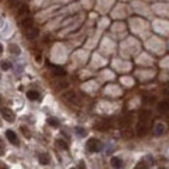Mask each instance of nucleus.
<instances>
[{
    "mask_svg": "<svg viewBox=\"0 0 169 169\" xmlns=\"http://www.w3.org/2000/svg\"><path fill=\"white\" fill-rule=\"evenodd\" d=\"M86 148H87L89 152L95 154V152H99V151L102 150V144H100V141L96 140V138H90V140L86 143Z\"/></svg>",
    "mask_w": 169,
    "mask_h": 169,
    "instance_id": "obj_1",
    "label": "nucleus"
},
{
    "mask_svg": "<svg viewBox=\"0 0 169 169\" xmlns=\"http://www.w3.org/2000/svg\"><path fill=\"white\" fill-rule=\"evenodd\" d=\"M111 125H113V121H111V118H100L97 123H95V127L100 131H107L111 128Z\"/></svg>",
    "mask_w": 169,
    "mask_h": 169,
    "instance_id": "obj_2",
    "label": "nucleus"
},
{
    "mask_svg": "<svg viewBox=\"0 0 169 169\" xmlns=\"http://www.w3.org/2000/svg\"><path fill=\"white\" fill-rule=\"evenodd\" d=\"M64 99H65L69 104H72V106H80V99H79V96L75 92H72V90L66 92L65 95H64Z\"/></svg>",
    "mask_w": 169,
    "mask_h": 169,
    "instance_id": "obj_3",
    "label": "nucleus"
},
{
    "mask_svg": "<svg viewBox=\"0 0 169 169\" xmlns=\"http://www.w3.org/2000/svg\"><path fill=\"white\" fill-rule=\"evenodd\" d=\"M137 134L140 137H144L148 134V130H150V124L147 123H141V121H138V124H137Z\"/></svg>",
    "mask_w": 169,
    "mask_h": 169,
    "instance_id": "obj_4",
    "label": "nucleus"
},
{
    "mask_svg": "<svg viewBox=\"0 0 169 169\" xmlns=\"http://www.w3.org/2000/svg\"><path fill=\"white\" fill-rule=\"evenodd\" d=\"M158 110L159 113H162V114H169V100H162V102H159L158 103Z\"/></svg>",
    "mask_w": 169,
    "mask_h": 169,
    "instance_id": "obj_5",
    "label": "nucleus"
},
{
    "mask_svg": "<svg viewBox=\"0 0 169 169\" xmlns=\"http://www.w3.org/2000/svg\"><path fill=\"white\" fill-rule=\"evenodd\" d=\"M151 117H152V114H151V111H150V110H143L141 113H140V120H138V121L150 124Z\"/></svg>",
    "mask_w": 169,
    "mask_h": 169,
    "instance_id": "obj_6",
    "label": "nucleus"
},
{
    "mask_svg": "<svg viewBox=\"0 0 169 169\" xmlns=\"http://www.w3.org/2000/svg\"><path fill=\"white\" fill-rule=\"evenodd\" d=\"M1 116H3V118L7 120L9 123H13V121H14V114H13V111L10 110V109H6V107H4V109L1 110Z\"/></svg>",
    "mask_w": 169,
    "mask_h": 169,
    "instance_id": "obj_7",
    "label": "nucleus"
},
{
    "mask_svg": "<svg viewBox=\"0 0 169 169\" xmlns=\"http://www.w3.org/2000/svg\"><path fill=\"white\" fill-rule=\"evenodd\" d=\"M6 138L11 144H13V145H19V138H17V135H16V132H14V131L7 130L6 131Z\"/></svg>",
    "mask_w": 169,
    "mask_h": 169,
    "instance_id": "obj_8",
    "label": "nucleus"
},
{
    "mask_svg": "<svg viewBox=\"0 0 169 169\" xmlns=\"http://www.w3.org/2000/svg\"><path fill=\"white\" fill-rule=\"evenodd\" d=\"M21 26H23V28H24V30L33 28V27H34V20L31 19V17H28V16H27L26 19L21 21Z\"/></svg>",
    "mask_w": 169,
    "mask_h": 169,
    "instance_id": "obj_9",
    "label": "nucleus"
},
{
    "mask_svg": "<svg viewBox=\"0 0 169 169\" xmlns=\"http://www.w3.org/2000/svg\"><path fill=\"white\" fill-rule=\"evenodd\" d=\"M110 163H111V166H113L114 169H121V168H123V159H121V158H117V156L111 158Z\"/></svg>",
    "mask_w": 169,
    "mask_h": 169,
    "instance_id": "obj_10",
    "label": "nucleus"
},
{
    "mask_svg": "<svg viewBox=\"0 0 169 169\" xmlns=\"http://www.w3.org/2000/svg\"><path fill=\"white\" fill-rule=\"evenodd\" d=\"M49 68H51V69H52V72H54V75H55V76H65V75H66L65 69H62L61 66L49 65Z\"/></svg>",
    "mask_w": 169,
    "mask_h": 169,
    "instance_id": "obj_11",
    "label": "nucleus"
},
{
    "mask_svg": "<svg viewBox=\"0 0 169 169\" xmlns=\"http://www.w3.org/2000/svg\"><path fill=\"white\" fill-rule=\"evenodd\" d=\"M26 35H27V38L34 39L37 35H38V30H37L35 27H33V28H28V30H26Z\"/></svg>",
    "mask_w": 169,
    "mask_h": 169,
    "instance_id": "obj_12",
    "label": "nucleus"
},
{
    "mask_svg": "<svg viewBox=\"0 0 169 169\" xmlns=\"http://www.w3.org/2000/svg\"><path fill=\"white\" fill-rule=\"evenodd\" d=\"M30 13V7L27 6V4H21L19 7V16L20 17H24V16H28Z\"/></svg>",
    "mask_w": 169,
    "mask_h": 169,
    "instance_id": "obj_13",
    "label": "nucleus"
},
{
    "mask_svg": "<svg viewBox=\"0 0 169 169\" xmlns=\"http://www.w3.org/2000/svg\"><path fill=\"white\" fill-rule=\"evenodd\" d=\"M155 135H162L163 132H165V125L163 123H156L155 124Z\"/></svg>",
    "mask_w": 169,
    "mask_h": 169,
    "instance_id": "obj_14",
    "label": "nucleus"
},
{
    "mask_svg": "<svg viewBox=\"0 0 169 169\" xmlns=\"http://www.w3.org/2000/svg\"><path fill=\"white\" fill-rule=\"evenodd\" d=\"M38 161H39V163H42V165H48V163H49V156H48V154L42 152V154L38 155Z\"/></svg>",
    "mask_w": 169,
    "mask_h": 169,
    "instance_id": "obj_15",
    "label": "nucleus"
},
{
    "mask_svg": "<svg viewBox=\"0 0 169 169\" xmlns=\"http://www.w3.org/2000/svg\"><path fill=\"white\" fill-rule=\"evenodd\" d=\"M27 97L30 99V100H38L39 99V93L35 90H28L27 92Z\"/></svg>",
    "mask_w": 169,
    "mask_h": 169,
    "instance_id": "obj_16",
    "label": "nucleus"
},
{
    "mask_svg": "<svg viewBox=\"0 0 169 169\" xmlns=\"http://www.w3.org/2000/svg\"><path fill=\"white\" fill-rule=\"evenodd\" d=\"M130 124H131V114L130 116H124V117L121 118V127H123V128H127Z\"/></svg>",
    "mask_w": 169,
    "mask_h": 169,
    "instance_id": "obj_17",
    "label": "nucleus"
},
{
    "mask_svg": "<svg viewBox=\"0 0 169 169\" xmlns=\"http://www.w3.org/2000/svg\"><path fill=\"white\" fill-rule=\"evenodd\" d=\"M9 49H10V52L13 54V55H20V48L16 44H10L9 45Z\"/></svg>",
    "mask_w": 169,
    "mask_h": 169,
    "instance_id": "obj_18",
    "label": "nucleus"
},
{
    "mask_svg": "<svg viewBox=\"0 0 169 169\" xmlns=\"http://www.w3.org/2000/svg\"><path fill=\"white\" fill-rule=\"evenodd\" d=\"M58 147L62 148V150H68V144H66L64 140H58Z\"/></svg>",
    "mask_w": 169,
    "mask_h": 169,
    "instance_id": "obj_19",
    "label": "nucleus"
},
{
    "mask_svg": "<svg viewBox=\"0 0 169 169\" xmlns=\"http://www.w3.org/2000/svg\"><path fill=\"white\" fill-rule=\"evenodd\" d=\"M48 124H49V125H54V127H58V120H55V118L54 117H49L48 118Z\"/></svg>",
    "mask_w": 169,
    "mask_h": 169,
    "instance_id": "obj_20",
    "label": "nucleus"
},
{
    "mask_svg": "<svg viewBox=\"0 0 169 169\" xmlns=\"http://www.w3.org/2000/svg\"><path fill=\"white\" fill-rule=\"evenodd\" d=\"M76 134H78L79 137H84L86 135V131H84L82 127H76Z\"/></svg>",
    "mask_w": 169,
    "mask_h": 169,
    "instance_id": "obj_21",
    "label": "nucleus"
},
{
    "mask_svg": "<svg viewBox=\"0 0 169 169\" xmlns=\"http://www.w3.org/2000/svg\"><path fill=\"white\" fill-rule=\"evenodd\" d=\"M1 69H3V71H6V69H10V64H9L7 61H3V62H1Z\"/></svg>",
    "mask_w": 169,
    "mask_h": 169,
    "instance_id": "obj_22",
    "label": "nucleus"
},
{
    "mask_svg": "<svg viewBox=\"0 0 169 169\" xmlns=\"http://www.w3.org/2000/svg\"><path fill=\"white\" fill-rule=\"evenodd\" d=\"M21 130H23V134H24V135H26V137H28V135H30V131H27V128H26V127H21Z\"/></svg>",
    "mask_w": 169,
    "mask_h": 169,
    "instance_id": "obj_23",
    "label": "nucleus"
},
{
    "mask_svg": "<svg viewBox=\"0 0 169 169\" xmlns=\"http://www.w3.org/2000/svg\"><path fill=\"white\" fill-rule=\"evenodd\" d=\"M135 169H147V166H145L144 163H138V165L135 166Z\"/></svg>",
    "mask_w": 169,
    "mask_h": 169,
    "instance_id": "obj_24",
    "label": "nucleus"
},
{
    "mask_svg": "<svg viewBox=\"0 0 169 169\" xmlns=\"http://www.w3.org/2000/svg\"><path fill=\"white\" fill-rule=\"evenodd\" d=\"M17 1H19V0H10V4H11L13 7H16L17 6Z\"/></svg>",
    "mask_w": 169,
    "mask_h": 169,
    "instance_id": "obj_25",
    "label": "nucleus"
},
{
    "mask_svg": "<svg viewBox=\"0 0 169 169\" xmlns=\"http://www.w3.org/2000/svg\"><path fill=\"white\" fill-rule=\"evenodd\" d=\"M79 169H86V166H84V163H83V162L79 163Z\"/></svg>",
    "mask_w": 169,
    "mask_h": 169,
    "instance_id": "obj_26",
    "label": "nucleus"
},
{
    "mask_svg": "<svg viewBox=\"0 0 169 169\" xmlns=\"http://www.w3.org/2000/svg\"><path fill=\"white\" fill-rule=\"evenodd\" d=\"M159 169H163V168H159Z\"/></svg>",
    "mask_w": 169,
    "mask_h": 169,
    "instance_id": "obj_27",
    "label": "nucleus"
},
{
    "mask_svg": "<svg viewBox=\"0 0 169 169\" xmlns=\"http://www.w3.org/2000/svg\"><path fill=\"white\" fill-rule=\"evenodd\" d=\"M72 169H73V168H72Z\"/></svg>",
    "mask_w": 169,
    "mask_h": 169,
    "instance_id": "obj_28",
    "label": "nucleus"
}]
</instances>
